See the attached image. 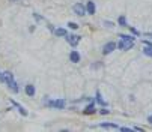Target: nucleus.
<instances>
[{"label": "nucleus", "mask_w": 152, "mask_h": 132, "mask_svg": "<svg viewBox=\"0 0 152 132\" xmlns=\"http://www.w3.org/2000/svg\"><path fill=\"white\" fill-rule=\"evenodd\" d=\"M11 102H12V105H14V107H17V108H18V111H20L21 114H23V116H27V111L24 110V107H21V105H20L17 101H14V99H11Z\"/></svg>", "instance_id": "nucleus-7"}, {"label": "nucleus", "mask_w": 152, "mask_h": 132, "mask_svg": "<svg viewBox=\"0 0 152 132\" xmlns=\"http://www.w3.org/2000/svg\"><path fill=\"white\" fill-rule=\"evenodd\" d=\"M116 44L115 42H108V44H105V45H104V48H102V53L104 54H110L113 50H116Z\"/></svg>", "instance_id": "nucleus-5"}, {"label": "nucleus", "mask_w": 152, "mask_h": 132, "mask_svg": "<svg viewBox=\"0 0 152 132\" xmlns=\"http://www.w3.org/2000/svg\"><path fill=\"white\" fill-rule=\"evenodd\" d=\"M95 113V104L92 102V104H89L88 107H86V110H84V114H94Z\"/></svg>", "instance_id": "nucleus-10"}, {"label": "nucleus", "mask_w": 152, "mask_h": 132, "mask_svg": "<svg viewBox=\"0 0 152 132\" xmlns=\"http://www.w3.org/2000/svg\"><path fill=\"white\" fill-rule=\"evenodd\" d=\"M68 26H69L71 29H74V30H77V29H78V24H77V23H68Z\"/></svg>", "instance_id": "nucleus-17"}, {"label": "nucleus", "mask_w": 152, "mask_h": 132, "mask_svg": "<svg viewBox=\"0 0 152 132\" xmlns=\"http://www.w3.org/2000/svg\"><path fill=\"white\" fill-rule=\"evenodd\" d=\"M3 77H5L6 84L11 87V90L17 93V92H18V87H17V83H15V80H14V75H12L11 72H5V74H3Z\"/></svg>", "instance_id": "nucleus-2"}, {"label": "nucleus", "mask_w": 152, "mask_h": 132, "mask_svg": "<svg viewBox=\"0 0 152 132\" xmlns=\"http://www.w3.org/2000/svg\"><path fill=\"white\" fill-rule=\"evenodd\" d=\"M119 24H121V26L128 27V26H126V20H125V17H119Z\"/></svg>", "instance_id": "nucleus-16"}, {"label": "nucleus", "mask_w": 152, "mask_h": 132, "mask_svg": "<svg viewBox=\"0 0 152 132\" xmlns=\"http://www.w3.org/2000/svg\"><path fill=\"white\" fill-rule=\"evenodd\" d=\"M35 92H36V90H35V87H33L32 84L26 86V95H27V96H33V95H35Z\"/></svg>", "instance_id": "nucleus-11"}, {"label": "nucleus", "mask_w": 152, "mask_h": 132, "mask_svg": "<svg viewBox=\"0 0 152 132\" xmlns=\"http://www.w3.org/2000/svg\"><path fill=\"white\" fill-rule=\"evenodd\" d=\"M99 126L101 128H105V129H119V126L115 125V123H101Z\"/></svg>", "instance_id": "nucleus-12"}, {"label": "nucleus", "mask_w": 152, "mask_h": 132, "mask_svg": "<svg viewBox=\"0 0 152 132\" xmlns=\"http://www.w3.org/2000/svg\"><path fill=\"white\" fill-rule=\"evenodd\" d=\"M65 102L63 99H56L54 102H51V107H54V108H57V110H63L65 108Z\"/></svg>", "instance_id": "nucleus-6"}, {"label": "nucleus", "mask_w": 152, "mask_h": 132, "mask_svg": "<svg viewBox=\"0 0 152 132\" xmlns=\"http://www.w3.org/2000/svg\"><path fill=\"white\" fill-rule=\"evenodd\" d=\"M69 60L74 62V63H78V62H80V54H78L77 51H71V54H69Z\"/></svg>", "instance_id": "nucleus-9"}, {"label": "nucleus", "mask_w": 152, "mask_h": 132, "mask_svg": "<svg viewBox=\"0 0 152 132\" xmlns=\"http://www.w3.org/2000/svg\"><path fill=\"white\" fill-rule=\"evenodd\" d=\"M54 33H56V36H66V35H68L65 29H56Z\"/></svg>", "instance_id": "nucleus-14"}, {"label": "nucleus", "mask_w": 152, "mask_h": 132, "mask_svg": "<svg viewBox=\"0 0 152 132\" xmlns=\"http://www.w3.org/2000/svg\"><path fill=\"white\" fill-rule=\"evenodd\" d=\"M72 9H74V14L78 15V17H83L86 12H88V11H86V8H84V5H81V3H75Z\"/></svg>", "instance_id": "nucleus-3"}, {"label": "nucleus", "mask_w": 152, "mask_h": 132, "mask_svg": "<svg viewBox=\"0 0 152 132\" xmlns=\"http://www.w3.org/2000/svg\"><path fill=\"white\" fill-rule=\"evenodd\" d=\"M11 2H18V0H11Z\"/></svg>", "instance_id": "nucleus-21"}, {"label": "nucleus", "mask_w": 152, "mask_h": 132, "mask_svg": "<svg viewBox=\"0 0 152 132\" xmlns=\"http://www.w3.org/2000/svg\"><path fill=\"white\" fill-rule=\"evenodd\" d=\"M143 53H145L146 56L152 57V45H146V47L143 48Z\"/></svg>", "instance_id": "nucleus-13"}, {"label": "nucleus", "mask_w": 152, "mask_h": 132, "mask_svg": "<svg viewBox=\"0 0 152 132\" xmlns=\"http://www.w3.org/2000/svg\"><path fill=\"white\" fill-rule=\"evenodd\" d=\"M0 81H5V77H3V74L0 72Z\"/></svg>", "instance_id": "nucleus-19"}, {"label": "nucleus", "mask_w": 152, "mask_h": 132, "mask_svg": "<svg viewBox=\"0 0 152 132\" xmlns=\"http://www.w3.org/2000/svg\"><path fill=\"white\" fill-rule=\"evenodd\" d=\"M80 39H81V36H78V35H66V41L72 47H77V44L80 42Z\"/></svg>", "instance_id": "nucleus-4"}, {"label": "nucleus", "mask_w": 152, "mask_h": 132, "mask_svg": "<svg viewBox=\"0 0 152 132\" xmlns=\"http://www.w3.org/2000/svg\"><path fill=\"white\" fill-rule=\"evenodd\" d=\"M86 11H88V14L94 15V14H95V11H96V6H95V3H94V2H88V6H86Z\"/></svg>", "instance_id": "nucleus-8"}, {"label": "nucleus", "mask_w": 152, "mask_h": 132, "mask_svg": "<svg viewBox=\"0 0 152 132\" xmlns=\"http://www.w3.org/2000/svg\"><path fill=\"white\" fill-rule=\"evenodd\" d=\"M148 122H149V123L152 125V116H149V117H148Z\"/></svg>", "instance_id": "nucleus-20"}, {"label": "nucleus", "mask_w": 152, "mask_h": 132, "mask_svg": "<svg viewBox=\"0 0 152 132\" xmlns=\"http://www.w3.org/2000/svg\"><path fill=\"white\" fill-rule=\"evenodd\" d=\"M96 101H98V104H101V105H105V101L101 98V93H99V92H96Z\"/></svg>", "instance_id": "nucleus-15"}, {"label": "nucleus", "mask_w": 152, "mask_h": 132, "mask_svg": "<svg viewBox=\"0 0 152 132\" xmlns=\"http://www.w3.org/2000/svg\"><path fill=\"white\" fill-rule=\"evenodd\" d=\"M101 114H108V110H101Z\"/></svg>", "instance_id": "nucleus-18"}, {"label": "nucleus", "mask_w": 152, "mask_h": 132, "mask_svg": "<svg viewBox=\"0 0 152 132\" xmlns=\"http://www.w3.org/2000/svg\"><path fill=\"white\" fill-rule=\"evenodd\" d=\"M121 42L118 44V48L119 50H129L134 47V38L129 36V35H121Z\"/></svg>", "instance_id": "nucleus-1"}]
</instances>
